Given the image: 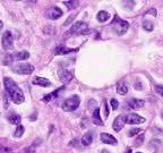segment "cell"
I'll list each match as a JSON object with an SVG mask.
<instances>
[{"label":"cell","instance_id":"4dcf8cb0","mask_svg":"<svg viewBox=\"0 0 163 153\" xmlns=\"http://www.w3.org/2000/svg\"><path fill=\"white\" fill-rule=\"evenodd\" d=\"M156 10L154 9V8H152V9H149L148 11H146L145 15H153V16H156Z\"/></svg>","mask_w":163,"mask_h":153},{"label":"cell","instance_id":"d6a6232c","mask_svg":"<svg viewBox=\"0 0 163 153\" xmlns=\"http://www.w3.org/2000/svg\"><path fill=\"white\" fill-rule=\"evenodd\" d=\"M74 18H75V16H70V17H69V18L67 19V22L65 23V25H68V24L70 23V20H71V19H74Z\"/></svg>","mask_w":163,"mask_h":153},{"label":"cell","instance_id":"2e32d148","mask_svg":"<svg viewBox=\"0 0 163 153\" xmlns=\"http://www.w3.org/2000/svg\"><path fill=\"white\" fill-rule=\"evenodd\" d=\"M34 85H37V86H41V87H48V86H50L51 83L49 79L44 77H35L32 82Z\"/></svg>","mask_w":163,"mask_h":153},{"label":"cell","instance_id":"8fae6325","mask_svg":"<svg viewBox=\"0 0 163 153\" xmlns=\"http://www.w3.org/2000/svg\"><path fill=\"white\" fill-rule=\"evenodd\" d=\"M125 125H126L125 115H121V116H118V117L113 120L112 128H113V130H115V132H120V130L123 128V126Z\"/></svg>","mask_w":163,"mask_h":153},{"label":"cell","instance_id":"ffe728a7","mask_svg":"<svg viewBox=\"0 0 163 153\" xmlns=\"http://www.w3.org/2000/svg\"><path fill=\"white\" fill-rule=\"evenodd\" d=\"M39 142L40 141H34L32 144H31L30 146H27V147H25L24 150H22L19 153H35L36 152V146L39 145Z\"/></svg>","mask_w":163,"mask_h":153},{"label":"cell","instance_id":"484cf974","mask_svg":"<svg viewBox=\"0 0 163 153\" xmlns=\"http://www.w3.org/2000/svg\"><path fill=\"white\" fill-rule=\"evenodd\" d=\"M140 132H142V130L139 128H132L128 132V136L129 137H132V136H135L136 134H138V133H140Z\"/></svg>","mask_w":163,"mask_h":153},{"label":"cell","instance_id":"f546056e","mask_svg":"<svg viewBox=\"0 0 163 153\" xmlns=\"http://www.w3.org/2000/svg\"><path fill=\"white\" fill-rule=\"evenodd\" d=\"M155 92L161 96H163V86L162 85H156L155 86Z\"/></svg>","mask_w":163,"mask_h":153},{"label":"cell","instance_id":"30bf717a","mask_svg":"<svg viewBox=\"0 0 163 153\" xmlns=\"http://www.w3.org/2000/svg\"><path fill=\"white\" fill-rule=\"evenodd\" d=\"M58 75H59L60 79L64 83H69L74 77V73L71 70H69V69H61V68L58 70Z\"/></svg>","mask_w":163,"mask_h":153},{"label":"cell","instance_id":"e575fe53","mask_svg":"<svg viewBox=\"0 0 163 153\" xmlns=\"http://www.w3.org/2000/svg\"><path fill=\"white\" fill-rule=\"evenodd\" d=\"M127 153H132V150H130V149H129L128 151H127Z\"/></svg>","mask_w":163,"mask_h":153},{"label":"cell","instance_id":"d590c367","mask_svg":"<svg viewBox=\"0 0 163 153\" xmlns=\"http://www.w3.org/2000/svg\"><path fill=\"white\" fill-rule=\"evenodd\" d=\"M102 153H107V151H105V150H103V151H102Z\"/></svg>","mask_w":163,"mask_h":153},{"label":"cell","instance_id":"83f0119b","mask_svg":"<svg viewBox=\"0 0 163 153\" xmlns=\"http://www.w3.org/2000/svg\"><path fill=\"white\" fill-rule=\"evenodd\" d=\"M64 5L71 9V8H75V5H77V1H64Z\"/></svg>","mask_w":163,"mask_h":153},{"label":"cell","instance_id":"8d00e7d4","mask_svg":"<svg viewBox=\"0 0 163 153\" xmlns=\"http://www.w3.org/2000/svg\"><path fill=\"white\" fill-rule=\"evenodd\" d=\"M136 153H142V152H136Z\"/></svg>","mask_w":163,"mask_h":153},{"label":"cell","instance_id":"d6986e66","mask_svg":"<svg viewBox=\"0 0 163 153\" xmlns=\"http://www.w3.org/2000/svg\"><path fill=\"white\" fill-rule=\"evenodd\" d=\"M92 142H93V134L90 132H87L86 134H84L83 135V137H82V144L84 146H88L91 145Z\"/></svg>","mask_w":163,"mask_h":153},{"label":"cell","instance_id":"7402d4cb","mask_svg":"<svg viewBox=\"0 0 163 153\" xmlns=\"http://www.w3.org/2000/svg\"><path fill=\"white\" fill-rule=\"evenodd\" d=\"M9 122L11 125H20V120H22V117L19 115H11L9 116Z\"/></svg>","mask_w":163,"mask_h":153},{"label":"cell","instance_id":"52a82bcc","mask_svg":"<svg viewBox=\"0 0 163 153\" xmlns=\"http://www.w3.org/2000/svg\"><path fill=\"white\" fill-rule=\"evenodd\" d=\"M1 43H2V48L5 50H10V49H13L14 37H13V34L10 33L9 31H6V32L3 33Z\"/></svg>","mask_w":163,"mask_h":153},{"label":"cell","instance_id":"277c9868","mask_svg":"<svg viewBox=\"0 0 163 153\" xmlns=\"http://www.w3.org/2000/svg\"><path fill=\"white\" fill-rule=\"evenodd\" d=\"M87 32V24L84 23V22H77L75 23L73 26L70 27V30H68L66 33H65V37H69L71 36L73 34L79 33V34H85Z\"/></svg>","mask_w":163,"mask_h":153},{"label":"cell","instance_id":"3957f363","mask_svg":"<svg viewBox=\"0 0 163 153\" xmlns=\"http://www.w3.org/2000/svg\"><path fill=\"white\" fill-rule=\"evenodd\" d=\"M112 28L115 31V33L118 34V35H123V34L128 31L129 28V23L128 22H126V20H122L120 19L118 16L115 17V20L112 22Z\"/></svg>","mask_w":163,"mask_h":153},{"label":"cell","instance_id":"4fadbf2b","mask_svg":"<svg viewBox=\"0 0 163 153\" xmlns=\"http://www.w3.org/2000/svg\"><path fill=\"white\" fill-rule=\"evenodd\" d=\"M76 51H78V48L71 49V48H68V47H66V45H59V47L56 48L54 54H57V56H62V54H68V53H71V52H76Z\"/></svg>","mask_w":163,"mask_h":153},{"label":"cell","instance_id":"d4e9b609","mask_svg":"<svg viewBox=\"0 0 163 153\" xmlns=\"http://www.w3.org/2000/svg\"><path fill=\"white\" fill-rule=\"evenodd\" d=\"M144 143V134H139L135 141V146H140Z\"/></svg>","mask_w":163,"mask_h":153},{"label":"cell","instance_id":"4316f807","mask_svg":"<svg viewBox=\"0 0 163 153\" xmlns=\"http://www.w3.org/2000/svg\"><path fill=\"white\" fill-rule=\"evenodd\" d=\"M103 103H104V117L105 118H108L109 115H110V109H109L108 102L105 101V100L103 101Z\"/></svg>","mask_w":163,"mask_h":153},{"label":"cell","instance_id":"6da1fadb","mask_svg":"<svg viewBox=\"0 0 163 153\" xmlns=\"http://www.w3.org/2000/svg\"><path fill=\"white\" fill-rule=\"evenodd\" d=\"M3 84H5V88H6L7 93H9L10 99H11V101L14 103H16V104L23 103L24 100H25L23 91L18 87V85L11 78L5 77L3 78Z\"/></svg>","mask_w":163,"mask_h":153},{"label":"cell","instance_id":"9c48e42d","mask_svg":"<svg viewBox=\"0 0 163 153\" xmlns=\"http://www.w3.org/2000/svg\"><path fill=\"white\" fill-rule=\"evenodd\" d=\"M145 101L144 100H139V99H130L126 103V109H132V110H136L144 107Z\"/></svg>","mask_w":163,"mask_h":153},{"label":"cell","instance_id":"9a60e30c","mask_svg":"<svg viewBox=\"0 0 163 153\" xmlns=\"http://www.w3.org/2000/svg\"><path fill=\"white\" fill-rule=\"evenodd\" d=\"M92 121H93V124L96 126L104 125V122H103V120L101 119V116H100V108H96L94 110L93 115H92Z\"/></svg>","mask_w":163,"mask_h":153},{"label":"cell","instance_id":"74e56055","mask_svg":"<svg viewBox=\"0 0 163 153\" xmlns=\"http://www.w3.org/2000/svg\"><path fill=\"white\" fill-rule=\"evenodd\" d=\"M162 119H163V113H162Z\"/></svg>","mask_w":163,"mask_h":153},{"label":"cell","instance_id":"8992f818","mask_svg":"<svg viewBox=\"0 0 163 153\" xmlns=\"http://www.w3.org/2000/svg\"><path fill=\"white\" fill-rule=\"evenodd\" d=\"M125 121L126 124H130V125H139L145 122V118L137 113H129V115H125Z\"/></svg>","mask_w":163,"mask_h":153},{"label":"cell","instance_id":"5bb4252c","mask_svg":"<svg viewBox=\"0 0 163 153\" xmlns=\"http://www.w3.org/2000/svg\"><path fill=\"white\" fill-rule=\"evenodd\" d=\"M62 91H65V87H59L58 90H56V91L51 92V93L45 95V96L42 99V101L49 102V101H51V100H54V99L59 98V94H60V92H62Z\"/></svg>","mask_w":163,"mask_h":153},{"label":"cell","instance_id":"44dd1931","mask_svg":"<svg viewBox=\"0 0 163 153\" xmlns=\"http://www.w3.org/2000/svg\"><path fill=\"white\" fill-rule=\"evenodd\" d=\"M98 20L100 22V23H104V22H107V20L110 18V15H109V13H107V11H104V10H102V11H100V13L98 14Z\"/></svg>","mask_w":163,"mask_h":153},{"label":"cell","instance_id":"f35d334b","mask_svg":"<svg viewBox=\"0 0 163 153\" xmlns=\"http://www.w3.org/2000/svg\"><path fill=\"white\" fill-rule=\"evenodd\" d=\"M153 153H156V152H153Z\"/></svg>","mask_w":163,"mask_h":153},{"label":"cell","instance_id":"5b68a950","mask_svg":"<svg viewBox=\"0 0 163 153\" xmlns=\"http://www.w3.org/2000/svg\"><path fill=\"white\" fill-rule=\"evenodd\" d=\"M13 71L20 75H30L34 71V66L31 64H27V62L17 64L15 66H13Z\"/></svg>","mask_w":163,"mask_h":153},{"label":"cell","instance_id":"836d02e7","mask_svg":"<svg viewBox=\"0 0 163 153\" xmlns=\"http://www.w3.org/2000/svg\"><path fill=\"white\" fill-rule=\"evenodd\" d=\"M2 27H3V24H2V22H1V20H0V31L2 30Z\"/></svg>","mask_w":163,"mask_h":153},{"label":"cell","instance_id":"7c38bea8","mask_svg":"<svg viewBox=\"0 0 163 153\" xmlns=\"http://www.w3.org/2000/svg\"><path fill=\"white\" fill-rule=\"evenodd\" d=\"M100 138H101V142L104 143V144H110V145L118 144V141L115 139V137H113L111 134H108V133H101Z\"/></svg>","mask_w":163,"mask_h":153},{"label":"cell","instance_id":"1f68e13d","mask_svg":"<svg viewBox=\"0 0 163 153\" xmlns=\"http://www.w3.org/2000/svg\"><path fill=\"white\" fill-rule=\"evenodd\" d=\"M134 86H135V88H137V90H142V84H140V83H137V84L135 83Z\"/></svg>","mask_w":163,"mask_h":153},{"label":"cell","instance_id":"ac0fdd59","mask_svg":"<svg viewBox=\"0 0 163 153\" xmlns=\"http://www.w3.org/2000/svg\"><path fill=\"white\" fill-rule=\"evenodd\" d=\"M30 57V53L27 51H20V52H16V53L13 56V59L16 61H22V60H26Z\"/></svg>","mask_w":163,"mask_h":153},{"label":"cell","instance_id":"f1b7e54d","mask_svg":"<svg viewBox=\"0 0 163 153\" xmlns=\"http://www.w3.org/2000/svg\"><path fill=\"white\" fill-rule=\"evenodd\" d=\"M110 104H111L112 109L113 110H117L119 108V102L115 100V99H111V101H110Z\"/></svg>","mask_w":163,"mask_h":153},{"label":"cell","instance_id":"cb8c5ba5","mask_svg":"<svg viewBox=\"0 0 163 153\" xmlns=\"http://www.w3.org/2000/svg\"><path fill=\"white\" fill-rule=\"evenodd\" d=\"M23 134H24V127L22 125H18L16 130H15V133H14V136H15V137H22Z\"/></svg>","mask_w":163,"mask_h":153},{"label":"cell","instance_id":"ba28073f","mask_svg":"<svg viewBox=\"0 0 163 153\" xmlns=\"http://www.w3.org/2000/svg\"><path fill=\"white\" fill-rule=\"evenodd\" d=\"M45 16H47V18H49V19H51V20L58 19V18H60V17L62 16V10H61L59 7L53 6L47 10Z\"/></svg>","mask_w":163,"mask_h":153},{"label":"cell","instance_id":"603a6c76","mask_svg":"<svg viewBox=\"0 0 163 153\" xmlns=\"http://www.w3.org/2000/svg\"><path fill=\"white\" fill-rule=\"evenodd\" d=\"M143 27H144V30L145 31L151 32L154 26H153V23L151 22V20H144V22H143Z\"/></svg>","mask_w":163,"mask_h":153},{"label":"cell","instance_id":"7a4b0ae2","mask_svg":"<svg viewBox=\"0 0 163 153\" xmlns=\"http://www.w3.org/2000/svg\"><path fill=\"white\" fill-rule=\"evenodd\" d=\"M79 103H81L79 96L78 95H73V96L68 98L67 100L64 101V103H62V110L66 112L75 111L79 107Z\"/></svg>","mask_w":163,"mask_h":153},{"label":"cell","instance_id":"e0dca14e","mask_svg":"<svg viewBox=\"0 0 163 153\" xmlns=\"http://www.w3.org/2000/svg\"><path fill=\"white\" fill-rule=\"evenodd\" d=\"M128 91H129L128 84H127L125 81H120L118 84H117V92H118L119 94L125 95L128 93Z\"/></svg>","mask_w":163,"mask_h":153}]
</instances>
